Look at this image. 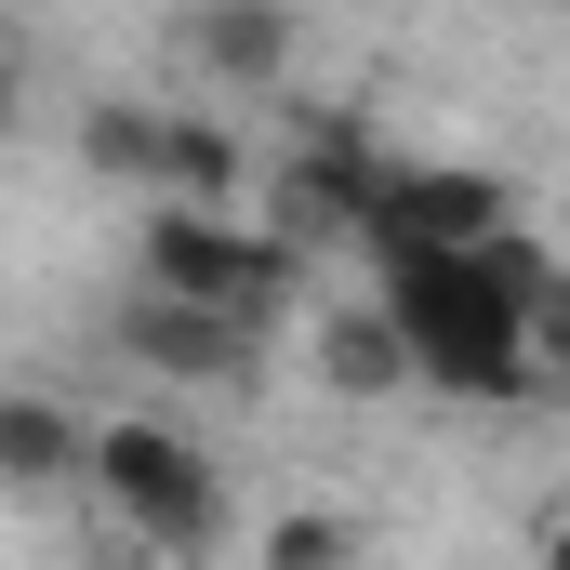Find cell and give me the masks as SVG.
Returning a JSON list of instances; mask_svg holds the SVG:
<instances>
[{
    "label": "cell",
    "mask_w": 570,
    "mask_h": 570,
    "mask_svg": "<svg viewBox=\"0 0 570 570\" xmlns=\"http://www.w3.org/2000/svg\"><path fill=\"white\" fill-rule=\"evenodd\" d=\"M558 279V253L531 239V226H504V239H478V253H412V266H385L372 305L399 318V345H412V385L438 399H531V305Z\"/></svg>",
    "instance_id": "cell-1"
},
{
    "label": "cell",
    "mask_w": 570,
    "mask_h": 570,
    "mask_svg": "<svg viewBox=\"0 0 570 570\" xmlns=\"http://www.w3.org/2000/svg\"><path fill=\"white\" fill-rule=\"evenodd\" d=\"M80 491L120 518V544L134 558H226V531H239V504H226V464L199 451L186 425H146V412H107L94 425V451H80Z\"/></svg>",
    "instance_id": "cell-2"
},
{
    "label": "cell",
    "mask_w": 570,
    "mask_h": 570,
    "mask_svg": "<svg viewBox=\"0 0 570 570\" xmlns=\"http://www.w3.org/2000/svg\"><path fill=\"white\" fill-rule=\"evenodd\" d=\"M134 292L226 305V318L279 332L292 305H305V253H292L279 226H239V213H186V199H159V213H146V239H134Z\"/></svg>",
    "instance_id": "cell-3"
},
{
    "label": "cell",
    "mask_w": 570,
    "mask_h": 570,
    "mask_svg": "<svg viewBox=\"0 0 570 570\" xmlns=\"http://www.w3.org/2000/svg\"><path fill=\"white\" fill-rule=\"evenodd\" d=\"M385 159H399V146L372 134L358 107H318V120L279 146V213H266V226H279L292 253H358V226H372V199H385Z\"/></svg>",
    "instance_id": "cell-4"
},
{
    "label": "cell",
    "mask_w": 570,
    "mask_h": 570,
    "mask_svg": "<svg viewBox=\"0 0 570 570\" xmlns=\"http://www.w3.org/2000/svg\"><path fill=\"white\" fill-rule=\"evenodd\" d=\"M107 345L146 358L159 385H253V318H226V305H173V292H134L120 318H107Z\"/></svg>",
    "instance_id": "cell-5"
},
{
    "label": "cell",
    "mask_w": 570,
    "mask_h": 570,
    "mask_svg": "<svg viewBox=\"0 0 570 570\" xmlns=\"http://www.w3.org/2000/svg\"><path fill=\"white\" fill-rule=\"evenodd\" d=\"M80 451H94V425H80L67 399H40V385H0V491H13V504L67 491V478H80Z\"/></svg>",
    "instance_id": "cell-6"
},
{
    "label": "cell",
    "mask_w": 570,
    "mask_h": 570,
    "mask_svg": "<svg viewBox=\"0 0 570 570\" xmlns=\"http://www.w3.org/2000/svg\"><path fill=\"white\" fill-rule=\"evenodd\" d=\"M186 53H199L213 80L266 94V80L292 67V0H199V13H186Z\"/></svg>",
    "instance_id": "cell-7"
},
{
    "label": "cell",
    "mask_w": 570,
    "mask_h": 570,
    "mask_svg": "<svg viewBox=\"0 0 570 570\" xmlns=\"http://www.w3.org/2000/svg\"><path fill=\"white\" fill-rule=\"evenodd\" d=\"M318 385H332V399H399V385H412L399 318H385V305H332V318H318Z\"/></svg>",
    "instance_id": "cell-8"
},
{
    "label": "cell",
    "mask_w": 570,
    "mask_h": 570,
    "mask_svg": "<svg viewBox=\"0 0 570 570\" xmlns=\"http://www.w3.org/2000/svg\"><path fill=\"white\" fill-rule=\"evenodd\" d=\"M239 186H253V146L226 134V120H173V134H159V199H186V213H239Z\"/></svg>",
    "instance_id": "cell-9"
},
{
    "label": "cell",
    "mask_w": 570,
    "mask_h": 570,
    "mask_svg": "<svg viewBox=\"0 0 570 570\" xmlns=\"http://www.w3.org/2000/svg\"><path fill=\"white\" fill-rule=\"evenodd\" d=\"M159 134H173L159 107H134V94H107V107L80 120V159H94L107 186H159Z\"/></svg>",
    "instance_id": "cell-10"
},
{
    "label": "cell",
    "mask_w": 570,
    "mask_h": 570,
    "mask_svg": "<svg viewBox=\"0 0 570 570\" xmlns=\"http://www.w3.org/2000/svg\"><path fill=\"white\" fill-rule=\"evenodd\" d=\"M266 570H358V518H345V504H292V518H266Z\"/></svg>",
    "instance_id": "cell-11"
},
{
    "label": "cell",
    "mask_w": 570,
    "mask_h": 570,
    "mask_svg": "<svg viewBox=\"0 0 570 570\" xmlns=\"http://www.w3.org/2000/svg\"><path fill=\"white\" fill-rule=\"evenodd\" d=\"M531 399L570 412V279H544V305H531Z\"/></svg>",
    "instance_id": "cell-12"
},
{
    "label": "cell",
    "mask_w": 570,
    "mask_h": 570,
    "mask_svg": "<svg viewBox=\"0 0 570 570\" xmlns=\"http://www.w3.org/2000/svg\"><path fill=\"white\" fill-rule=\"evenodd\" d=\"M13 120H27V67H13V40H0V146H13Z\"/></svg>",
    "instance_id": "cell-13"
},
{
    "label": "cell",
    "mask_w": 570,
    "mask_h": 570,
    "mask_svg": "<svg viewBox=\"0 0 570 570\" xmlns=\"http://www.w3.org/2000/svg\"><path fill=\"white\" fill-rule=\"evenodd\" d=\"M531 570H570V504L544 518V531H531Z\"/></svg>",
    "instance_id": "cell-14"
}]
</instances>
